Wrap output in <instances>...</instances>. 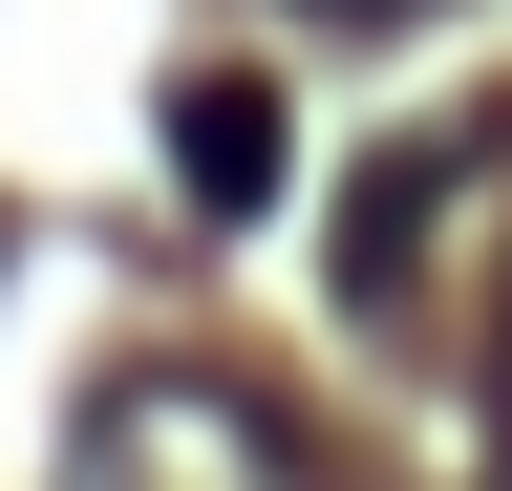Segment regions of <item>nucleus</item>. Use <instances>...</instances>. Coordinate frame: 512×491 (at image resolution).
<instances>
[{"label": "nucleus", "instance_id": "f257e3e1", "mask_svg": "<svg viewBox=\"0 0 512 491\" xmlns=\"http://www.w3.org/2000/svg\"><path fill=\"white\" fill-rule=\"evenodd\" d=\"M171 171H192V214H278V171H299V129H278V86L192 65V86H171Z\"/></svg>", "mask_w": 512, "mask_h": 491}, {"label": "nucleus", "instance_id": "f03ea898", "mask_svg": "<svg viewBox=\"0 0 512 491\" xmlns=\"http://www.w3.org/2000/svg\"><path fill=\"white\" fill-rule=\"evenodd\" d=\"M427 214H448V150L406 129V150L363 171V214H342V299H363V321H384V299H406V235H427Z\"/></svg>", "mask_w": 512, "mask_h": 491}, {"label": "nucleus", "instance_id": "7ed1b4c3", "mask_svg": "<svg viewBox=\"0 0 512 491\" xmlns=\"http://www.w3.org/2000/svg\"><path fill=\"white\" fill-rule=\"evenodd\" d=\"M299 22H406V0H299Z\"/></svg>", "mask_w": 512, "mask_h": 491}]
</instances>
